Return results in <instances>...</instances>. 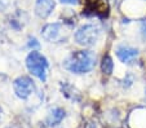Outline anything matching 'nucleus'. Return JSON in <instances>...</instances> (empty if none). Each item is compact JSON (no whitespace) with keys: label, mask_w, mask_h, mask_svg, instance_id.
I'll use <instances>...</instances> for the list:
<instances>
[{"label":"nucleus","mask_w":146,"mask_h":128,"mask_svg":"<svg viewBox=\"0 0 146 128\" xmlns=\"http://www.w3.org/2000/svg\"><path fill=\"white\" fill-rule=\"evenodd\" d=\"M96 65V54L89 50L72 52L64 61V67L75 74H84L91 71Z\"/></svg>","instance_id":"1"},{"label":"nucleus","mask_w":146,"mask_h":128,"mask_svg":"<svg viewBox=\"0 0 146 128\" xmlns=\"http://www.w3.org/2000/svg\"><path fill=\"white\" fill-rule=\"evenodd\" d=\"M62 92H64V95L66 96L67 98H70V100H72V101H80V98H82L79 91L69 83L62 84Z\"/></svg>","instance_id":"9"},{"label":"nucleus","mask_w":146,"mask_h":128,"mask_svg":"<svg viewBox=\"0 0 146 128\" xmlns=\"http://www.w3.org/2000/svg\"><path fill=\"white\" fill-rule=\"evenodd\" d=\"M60 1L64 4H78L79 3V0H60Z\"/></svg>","instance_id":"12"},{"label":"nucleus","mask_w":146,"mask_h":128,"mask_svg":"<svg viewBox=\"0 0 146 128\" xmlns=\"http://www.w3.org/2000/svg\"><path fill=\"white\" fill-rule=\"evenodd\" d=\"M26 66L29 71L34 76L39 78L41 82L47 80V70H48V61L45 56H43L38 50H31L26 57Z\"/></svg>","instance_id":"2"},{"label":"nucleus","mask_w":146,"mask_h":128,"mask_svg":"<svg viewBox=\"0 0 146 128\" xmlns=\"http://www.w3.org/2000/svg\"><path fill=\"white\" fill-rule=\"evenodd\" d=\"M35 128H45V127H44V125H43V124H41V123H39V124L36 125Z\"/></svg>","instance_id":"14"},{"label":"nucleus","mask_w":146,"mask_h":128,"mask_svg":"<svg viewBox=\"0 0 146 128\" xmlns=\"http://www.w3.org/2000/svg\"><path fill=\"white\" fill-rule=\"evenodd\" d=\"M14 93L17 97L22 98V100H27L35 91V84H34L33 79L30 76H18L13 83Z\"/></svg>","instance_id":"5"},{"label":"nucleus","mask_w":146,"mask_h":128,"mask_svg":"<svg viewBox=\"0 0 146 128\" xmlns=\"http://www.w3.org/2000/svg\"><path fill=\"white\" fill-rule=\"evenodd\" d=\"M41 35L47 42L61 43L70 36V27L64 23H48L43 27Z\"/></svg>","instance_id":"4"},{"label":"nucleus","mask_w":146,"mask_h":128,"mask_svg":"<svg viewBox=\"0 0 146 128\" xmlns=\"http://www.w3.org/2000/svg\"><path fill=\"white\" fill-rule=\"evenodd\" d=\"M101 69H102V72L106 74V75H110L113 72V69H114V62H113V58L110 56H105L102 58V62H101Z\"/></svg>","instance_id":"10"},{"label":"nucleus","mask_w":146,"mask_h":128,"mask_svg":"<svg viewBox=\"0 0 146 128\" xmlns=\"http://www.w3.org/2000/svg\"><path fill=\"white\" fill-rule=\"evenodd\" d=\"M14 4V0H0V11H8Z\"/></svg>","instance_id":"11"},{"label":"nucleus","mask_w":146,"mask_h":128,"mask_svg":"<svg viewBox=\"0 0 146 128\" xmlns=\"http://www.w3.org/2000/svg\"><path fill=\"white\" fill-rule=\"evenodd\" d=\"M100 35H101V29L97 25L88 23V25H84L78 29L74 36H75V42L79 45L92 47L100 39Z\"/></svg>","instance_id":"3"},{"label":"nucleus","mask_w":146,"mask_h":128,"mask_svg":"<svg viewBox=\"0 0 146 128\" xmlns=\"http://www.w3.org/2000/svg\"><path fill=\"white\" fill-rule=\"evenodd\" d=\"M142 32H143V35L146 36V21L142 22Z\"/></svg>","instance_id":"13"},{"label":"nucleus","mask_w":146,"mask_h":128,"mask_svg":"<svg viewBox=\"0 0 146 128\" xmlns=\"http://www.w3.org/2000/svg\"><path fill=\"white\" fill-rule=\"evenodd\" d=\"M116 56L124 64H131L132 61H135L138 56V50L136 48L127 47V45H121L116 49Z\"/></svg>","instance_id":"7"},{"label":"nucleus","mask_w":146,"mask_h":128,"mask_svg":"<svg viewBox=\"0 0 146 128\" xmlns=\"http://www.w3.org/2000/svg\"><path fill=\"white\" fill-rule=\"evenodd\" d=\"M0 113H1V111H0Z\"/></svg>","instance_id":"15"},{"label":"nucleus","mask_w":146,"mask_h":128,"mask_svg":"<svg viewBox=\"0 0 146 128\" xmlns=\"http://www.w3.org/2000/svg\"><path fill=\"white\" fill-rule=\"evenodd\" d=\"M65 118V110L61 107H53L49 110L47 115V123L48 125H57L62 122Z\"/></svg>","instance_id":"8"},{"label":"nucleus","mask_w":146,"mask_h":128,"mask_svg":"<svg viewBox=\"0 0 146 128\" xmlns=\"http://www.w3.org/2000/svg\"><path fill=\"white\" fill-rule=\"evenodd\" d=\"M56 7L54 0H36L35 13L40 18H47Z\"/></svg>","instance_id":"6"}]
</instances>
